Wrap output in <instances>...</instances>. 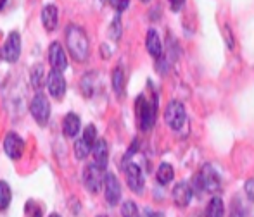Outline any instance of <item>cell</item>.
Returning a JSON list of instances; mask_svg holds the SVG:
<instances>
[{"label": "cell", "mask_w": 254, "mask_h": 217, "mask_svg": "<svg viewBox=\"0 0 254 217\" xmlns=\"http://www.w3.org/2000/svg\"><path fill=\"white\" fill-rule=\"evenodd\" d=\"M42 23H44L45 30L54 31L59 24V9L54 3H47L42 9Z\"/></svg>", "instance_id": "obj_15"}, {"label": "cell", "mask_w": 254, "mask_h": 217, "mask_svg": "<svg viewBox=\"0 0 254 217\" xmlns=\"http://www.w3.org/2000/svg\"><path fill=\"white\" fill-rule=\"evenodd\" d=\"M3 150H5L7 157L12 159V161L21 159V155H23V152H24L23 138L16 133H9L5 138H3Z\"/></svg>", "instance_id": "obj_10"}, {"label": "cell", "mask_w": 254, "mask_h": 217, "mask_svg": "<svg viewBox=\"0 0 254 217\" xmlns=\"http://www.w3.org/2000/svg\"><path fill=\"white\" fill-rule=\"evenodd\" d=\"M49 217H61V214H56V212H54V214H51Z\"/></svg>", "instance_id": "obj_35"}, {"label": "cell", "mask_w": 254, "mask_h": 217, "mask_svg": "<svg viewBox=\"0 0 254 217\" xmlns=\"http://www.w3.org/2000/svg\"><path fill=\"white\" fill-rule=\"evenodd\" d=\"M192 197H194V190H192L190 184L185 183V181L175 184V188L171 190V198H173L175 205H178L180 209L187 207V205L190 204Z\"/></svg>", "instance_id": "obj_11"}, {"label": "cell", "mask_w": 254, "mask_h": 217, "mask_svg": "<svg viewBox=\"0 0 254 217\" xmlns=\"http://www.w3.org/2000/svg\"><path fill=\"white\" fill-rule=\"evenodd\" d=\"M127 78H125V71L121 66H118L116 69L113 71V76H111V83H113V90L118 97L125 93V85H127Z\"/></svg>", "instance_id": "obj_19"}, {"label": "cell", "mask_w": 254, "mask_h": 217, "mask_svg": "<svg viewBox=\"0 0 254 217\" xmlns=\"http://www.w3.org/2000/svg\"><path fill=\"white\" fill-rule=\"evenodd\" d=\"M44 214H42V209L40 207H35V211H33V214H31L30 217H42Z\"/></svg>", "instance_id": "obj_33"}, {"label": "cell", "mask_w": 254, "mask_h": 217, "mask_svg": "<svg viewBox=\"0 0 254 217\" xmlns=\"http://www.w3.org/2000/svg\"><path fill=\"white\" fill-rule=\"evenodd\" d=\"M90 154L94 155V164H95V166H99L101 169L106 171L107 161H109V148H107L106 140L97 138V140H95V143H94V147H92Z\"/></svg>", "instance_id": "obj_14"}, {"label": "cell", "mask_w": 254, "mask_h": 217, "mask_svg": "<svg viewBox=\"0 0 254 217\" xmlns=\"http://www.w3.org/2000/svg\"><path fill=\"white\" fill-rule=\"evenodd\" d=\"M104 198H106V202L111 205V207H114V205H118V202H120L121 198V184L120 181H118V177L114 176V174H106L104 176Z\"/></svg>", "instance_id": "obj_9"}, {"label": "cell", "mask_w": 254, "mask_h": 217, "mask_svg": "<svg viewBox=\"0 0 254 217\" xmlns=\"http://www.w3.org/2000/svg\"><path fill=\"white\" fill-rule=\"evenodd\" d=\"M0 55L5 62H17L21 57V35L17 31H10L9 37H7L5 43H3L2 50H0Z\"/></svg>", "instance_id": "obj_8"}, {"label": "cell", "mask_w": 254, "mask_h": 217, "mask_svg": "<svg viewBox=\"0 0 254 217\" xmlns=\"http://www.w3.org/2000/svg\"><path fill=\"white\" fill-rule=\"evenodd\" d=\"M12 200V191L5 181H0V211H7Z\"/></svg>", "instance_id": "obj_23"}, {"label": "cell", "mask_w": 254, "mask_h": 217, "mask_svg": "<svg viewBox=\"0 0 254 217\" xmlns=\"http://www.w3.org/2000/svg\"><path fill=\"white\" fill-rule=\"evenodd\" d=\"M66 45L71 57L76 62H85L90 55V42L83 28L76 24H69L66 28Z\"/></svg>", "instance_id": "obj_1"}, {"label": "cell", "mask_w": 254, "mask_h": 217, "mask_svg": "<svg viewBox=\"0 0 254 217\" xmlns=\"http://www.w3.org/2000/svg\"><path fill=\"white\" fill-rule=\"evenodd\" d=\"M204 217H225V204H223V200H221V197L213 195V198H211L206 207Z\"/></svg>", "instance_id": "obj_18"}, {"label": "cell", "mask_w": 254, "mask_h": 217, "mask_svg": "<svg viewBox=\"0 0 254 217\" xmlns=\"http://www.w3.org/2000/svg\"><path fill=\"white\" fill-rule=\"evenodd\" d=\"M230 217H251L249 216V211L244 207V205L239 202V198H235L234 207H232V216Z\"/></svg>", "instance_id": "obj_28"}, {"label": "cell", "mask_w": 254, "mask_h": 217, "mask_svg": "<svg viewBox=\"0 0 254 217\" xmlns=\"http://www.w3.org/2000/svg\"><path fill=\"white\" fill-rule=\"evenodd\" d=\"M47 88L54 98L61 100L64 97V93H66V80H64L63 73L52 69V73L47 78Z\"/></svg>", "instance_id": "obj_13"}, {"label": "cell", "mask_w": 254, "mask_h": 217, "mask_svg": "<svg viewBox=\"0 0 254 217\" xmlns=\"http://www.w3.org/2000/svg\"><path fill=\"white\" fill-rule=\"evenodd\" d=\"M175 177V169L171 164L168 162H163L159 164V167H157V173H156V179L159 184H170L171 181H173Z\"/></svg>", "instance_id": "obj_20"}, {"label": "cell", "mask_w": 254, "mask_h": 217, "mask_svg": "<svg viewBox=\"0 0 254 217\" xmlns=\"http://www.w3.org/2000/svg\"><path fill=\"white\" fill-rule=\"evenodd\" d=\"M168 2H170L171 9H173L175 12H178V10H180L182 7L185 5V0H168Z\"/></svg>", "instance_id": "obj_31"}, {"label": "cell", "mask_w": 254, "mask_h": 217, "mask_svg": "<svg viewBox=\"0 0 254 217\" xmlns=\"http://www.w3.org/2000/svg\"><path fill=\"white\" fill-rule=\"evenodd\" d=\"M121 217H140L137 204L131 200L125 202V204L121 205Z\"/></svg>", "instance_id": "obj_25"}, {"label": "cell", "mask_w": 254, "mask_h": 217, "mask_svg": "<svg viewBox=\"0 0 254 217\" xmlns=\"http://www.w3.org/2000/svg\"><path fill=\"white\" fill-rule=\"evenodd\" d=\"M125 174H127V183L133 193L140 195L145 186V174L144 169L133 161H125Z\"/></svg>", "instance_id": "obj_5"}, {"label": "cell", "mask_w": 254, "mask_h": 217, "mask_svg": "<svg viewBox=\"0 0 254 217\" xmlns=\"http://www.w3.org/2000/svg\"><path fill=\"white\" fill-rule=\"evenodd\" d=\"M104 169H101L99 166L95 164H88L83 171V184L90 193H99L102 190V184H104Z\"/></svg>", "instance_id": "obj_7"}, {"label": "cell", "mask_w": 254, "mask_h": 217, "mask_svg": "<svg viewBox=\"0 0 254 217\" xmlns=\"http://www.w3.org/2000/svg\"><path fill=\"white\" fill-rule=\"evenodd\" d=\"M194 217H197V216H194Z\"/></svg>", "instance_id": "obj_38"}, {"label": "cell", "mask_w": 254, "mask_h": 217, "mask_svg": "<svg viewBox=\"0 0 254 217\" xmlns=\"http://www.w3.org/2000/svg\"><path fill=\"white\" fill-rule=\"evenodd\" d=\"M81 138H83V140L87 141L88 145H92V147H94L95 140H97V130H95L94 124H88V126L85 128L83 134H81Z\"/></svg>", "instance_id": "obj_26"}, {"label": "cell", "mask_w": 254, "mask_h": 217, "mask_svg": "<svg viewBox=\"0 0 254 217\" xmlns=\"http://www.w3.org/2000/svg\"><path fill=\"white\" fill-rule=\"evenodd\" d=\"M5 3H7V0H0V10H2L3 7H5Z\"/></svg>", "instance_id": "obj_34"}, {"label": "cell", "mask_w": 254, "mask_h": 217, "mask_svg": "<svg viewBox=\"0 0 254 217\" xmlns=\"http://www.w3.org/2000/svg\"><path fill=\"white\" fill-rule=\"evenodd\" d=\"M80 128H81V121H80V117H78L76 114H74V112H67L66 116H64V121H63L64 136L74 138L78 133H80Z\"/></svg>", "instance_id": "obj_17"}, {"label": "cell", "mask_w": 254, "mask_h": 217, "mask_svg": "<svg viewBox=\"0 0 254 217\" xmlns=\"http://www.w3.org/2000/svg\"><path fill=\"white\" fill-rule=\"evenodd\" d=\"M135 107H137V119H138V126L142 131H149L152 130L154 123H156V116H157V100L152 98H145L144 95L137 98L135 102Z\"/></svg>", "instance_id": "obj_4"}, {"label": "cell", "mask_w": 254, "mask_h": 217, "mask_svg": "<svg viewBox=\"0 0 254 217\" xmlns=\"http://www.w3.org/2000/svg\"><path fill=\"white\" fill-rule=\"evenodd\" d=\"M90 152H92V145H88L83 138L76 140V143H74V157L78 161H85L90 155Z\"/></svg>", "instance_id": "obj_24"}, {"label": "cell", "mask_w": 254, "mask_h": 217, "mask_svg": "<svg viewBox=\"0 0 254 217\" xmlns=\"http://www.w3.org/2000/svg\"><path fill=\"white\" fill-rule=\"evenodd\" d=\"M109 35L113 40H120L121 38V17L116 16L111 23V28H109Z\"/></svg>", "instance_id": "obj_27"}, {"label": "cell", "mask_w": 254, "mask_h": 217, "mask_svg": "<svg viewBox=\"0 0 254 217\" xmlns=\"http://www.w3.org/2000/svg\"><path fill=\"white\" fill-rule=\"evenodd\" d=\"M97 74L95 73H88L81 78V91H83L85 97H94L95 88H97Z\"/></svg>", "instance_id": "obj_21"}, {"label": "cell", "mask_w": 254, "mask_h": 217, "mask_svg": "<svg viewBox=\"0 0 254 217\" xmlns=\"http://www.w3.org/2000/svg\"><path fill=\"white\" fill-rule=\"evenodd\" d=\"M30 112L33 116V119L37 121L40 126H45L49 123V117H51V104H49V98L44 93H37L30 102Z\"/></svg>", "instance_id": "obj_6"}, {"label": "cell", "mask_w": 254, "mask_h": 217, "mask_svg": "<svg viewBox=\"0 0 254 217\" xmlns=\"http://www.w3.org/2000/svg\"><path fill=\"white\" fill-rule=\"evenodd\" d=\"M140 2H144V3H147V2H151V0H140Z\"/></svg>", "instance_id": "obj_36"}, {"label": "cell", "mask_w": 254, "mask_h": 217, "mask_svg": "<svg viewBox=\"0 0 254 217\" xmlns=\"http://www.w3.org/2000/svg\"><path fill=\"white\" fill-rule=\"evenodd\" d=\"M244 193L248 197V200L254 204V179H248L244 184Z\"/></svg>", "instance_id": "obj_29"}, {"label": "cell", "mask_w": 254, "mask_h": 217, "mask_svg": "<svg viewBox=\"0 0 254 217\" xmlns=\"http://www.w3.org/2000/svg\"><path fill=\"white\" fill-rule=\"evenodd\" d=\"M192 190L201 195H216L221 190V173L213 164H204L194 176Z\"/></svg>", "instance_id": "obj_2"}, {"label": "cell", "mask_w": 254, "mask_h": 217, "mask_svg": "<svg viewBox=\"0 0 254 217\" xmlns=\"http://www.w3.org/2000/svg\"><path fill=\"white\" fill-rule=\"evenodd\" d=\"M142 217H164V214H161V212H157V211H151V209H145Z\"/></svg>", "instance_id": "obj_32"}, {"label": "cell", "mask_w": 254, "mask_h": 217, "mask_svg": "<svg viewBox=\"0 0 254 217\" xmlns=\"http://www.w3.org/2000/svg\"><path fill=\"white\" fill-rule=\"evenodd\" d=\"M107 2H109L118 12H123V10L130 5V0H107Z\"/></svg>", "instance_id": "obj_30"}, {"label": "cell", "mask_w": 254, "mask_h": 217, "mask_svg": "<svg viewBox=\"0 0 254 217\" xmlns=\"http://www.w3.org/2000/svg\"><path fill=\"white\" fill-rule=\"evenodd\" d=\"M164 123L171 131L182 133L187 128V110L180 100H170L164 109Z\"/></svg>", "instance_id": "obj_3"}, {"label": "cell", "mask_w": 254, "mask_h": 217, "mask_svg": "<svg viewBox=\"0 0 254 217\" xmlns=\"http://www.w3.org/2000/svg\"><path fill=\"white\" fill-rule=\"evenodd\" d=\"M145 47H147L149 54H151L154 59L159 60L163 57V42H161V37L157 35L156 30H149L147 37H145Z\"/></svg>", "instance_id": "obj_16"}, {"label": "cell", "mask_w": 254, "mask_h": 217, "mask_svg": "<svg viewBox=\"0 0 254 217\" xmlns=\"http://www.w3.org/2000/svg\"><path fill=\"white\" fill-rule=\"evenodd\" d=\"M49 62H51V66L54 67V71H59V73L66 71L67 57H66V52H64L63 45H61L59 42H54V43H51V47H49Z\"/></svg>", "instance_id": "obj_12"}, {"label": "cell", "mask_w": 254, "mask_h": 217, "mask_svg": "<svg viewBox=\"0 0 254 217\" xmlns=\"http://www.w3.org/2000/svg\"><path fill=\"white\" fill-rule=\"evenodd\" d=\"M97 217H107V216H97Z\"/></svg>", "instance_id": "obj_37"}, {"label": "cell", "mask_w": 254, "mask_h": 217, "mask_svg": "<svg viewBox=\"0 0 254 217\" xmlns=\"http://www.w3.org/2000/svg\"><path fill=\"white\" fill-rule=\"evenodd\" d=\"M30 81H31V87L35 90H40L45 83V71H44V66L42 64H35L30 71Z\"/></svg>", "instance_id": "obj_22"}]
</instances>
